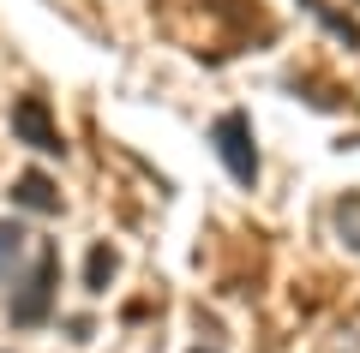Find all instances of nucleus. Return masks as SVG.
<instances>
[{
	"label": "nucleus",
	"mask_w": 360,
	"mask_h": 353,
	"mask_svg": "<svg viewBox=\"0 0 360 353\" xmlns=\"http://www.w3.org/2000/svg\"><path fill=\"white\" fill-rule=\"evenodd\" d=\"M210 144H217L222 168H229L234 186H258V150H252V120H246L240 108L222 114L217 126H210Z\"/></svg>",
	"instance_id": "obj_1"
},
{
	"label": "nucleus",
	"mask_w": 360,
	"mask_h": 353,
	"mask_svg": "<svg viewBox=\"0 0 360 353\" xmlns=\"http://www.w3.org/2000/svg\"><path fill=\"white\" fill-rule=\"evenodd\" d=\"M54 276H60V252H54V246H42V258H37V269H30L25 293L13 300V324H18V329H30V324H42V317H49V305H54Z\"/></svg>",
	"instance_id": "obj_2"
},
{
	"label": "nucleus",
	"mask_w": 360,
	"mask_h": 353,
	"mask_svg": "<svg viewBox=\"0 0 360 353\" xmlns=\"http://www.w3.org/2000/svg\"><path fill=\"white\" fill-rule=\"evenodd\" d=\"M13 132L30 144V150H42V156H60V150H66L60 132H54V120H49V102H42V96L13 102Z\"/></svg>",
	"instance_id": "obj_3"
},
{
	"label": "nucleus",
	"mask_w": 360,
	"mask_h": 353,
	"mask_svg": "<svg viewBox=\"0 0 360 353\" xmlns=\"http://www.w3.org/2000/svg\"><path fill=\"white\" fill-rule=\"evenodd\" d=\"M13 204H18V210H30V215H54V210H60V192H54L49 174H18Z\"/></svg>",
	"instance_id": "obj_4"
},
{
	"label": "nucleus",
	"mask_w": 360,
	"mask_h": 353,
	"mask_svg": "<svg viewBox=\"0 0 360 353\" xmlns=\"http://www.w3.org/2000/svg\"><path fill=\"white\" fill-rule=\"evenodd\" d=\"M330 222H336V234H342V246H354V252H360V192H348V198H336Z\"/></svg>",
	"instance_id": "obj_5"
},
{
	"label": "nucleus",
	"mask_w": 360,
	"mask_h": 353,
	"mask_svg": "<svg viewBox=\"0 0 360 353\" xmlns=\"http://www.w3.org/2000/svg\"><path fill=\"white\" fill-rule=\"evenodd\" d=\"M25 222H0V276H13V264L25 258Z\"/></svg>",
	"instance_id": "obj_6"
},
{
	"label": "nucleus",
	"mask_w": 360,
	"mask_h": 353,
	"mask_svg": "<svg viewBox=\"0 0 360 353\" xmlns=\"http://www.w3.org/2000/svg\"><path fill=\"white\" fill-rule=\"evenodd\" d=\"M307 13H312V18H324V25H330L342 42H360V25H354V18H342V13H330L324 0H307Z\"/></svg>",
	"instance_id": "obj_7"
},
{
	"label": "nucleus",
	"mask_w": 360,
	"mask_h": 353,
	"mask_svg": "<svg viewBox=\"0 0 360 353\" xmlns=\"http://www.w3.org/2000/svg\"><path fill=\"white\" fill-rule=\"evenodd\" d=\"M108 276H115V258H108L103 246H96V252H90V269H84V281H90V288H103Z\"/></svg>",
	"instance_id": "obj_8"
},
{
	"label": "nucleus",
	"mask_w": 360,
	"mask_h": 353,
	"mask_svg": "<svg viewBox=\"0 0 360 353\" xmlns=\"http://www.w3.org/2000/svg\"><path fill=\"white\" fill-rule=\"evenodd\" d=\"M198 353H205V347H198Z\"/></svg>",
	"instance_id": "obj_9"
}]
</instances>
